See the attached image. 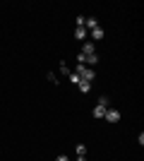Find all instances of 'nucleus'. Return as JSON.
<instances>
[{"label":"nucleus","mask_w":144,"mask_h":161,"mask_svg":"<svg viewBox=\"0 0 144 161\" xmlns=\"http://www.w3.org/2000/svg\"><path fill=\"white\" fill-rule=\"evenodd\" d=\"M106 111H108V99H106V96H101V99H99V106L94 108V118H103V113H106Z\"/></svg>","instance_id":"nucleus-2"},{"label":"nucleus","mask_w":144,"mask_h":161,"mask_svg":"<svg viewBox=\"0 0 144 161\" xmlns=\"http://www.w3.org/2000/svg\"><path fill=\"white\" fill-rule=\"evenodd\" d=\"M94 43H91V41H84V46H82V53L84 55H91V53H94Z\"/></svg>","instance_id":"nucleus-4"},{"label":"nucleus","mask_w":144,"mask_h":161,"mask_svg":"<svg viewBox=\"0 0 144 161\" xmlns=\"http://www.w3.org/2000/svg\"><path fill=\"white\" fill-rule=\"evenodd\" d=\"M96 63H99V55H96V53H91V55L84 58V65H96Z\"/></svg>","instance_id":"nucleus-7"},{"label":"nucleus","mask_w":144,"mask_h":161,"mask_svg":"<svg viewBox=\"0 0 144 161\" xmlns=\"http://www.w3.org/2000/svg\"><path fill=\"white\" fill-rule=\"evenodd\" d=\"M96 27H99V22H96L94 17H87V22H84V29H91V31H94Z\"/></svg>","instance_id":"nucleus-5"},{"label":"nucleus","mask_w":144,"mask_h":161,"mask_svg":"<svg viewBox=\"0 0 144 161\" xmlns=\"http://www.w3.org/2000/svg\"><path fill=\"white\" fill-rule=\"evenodd\" d=\"M55 161H70V159H67V156H58Z\"/></svg>","instance_id":"nucleus-14"},{"label":"nucleus","mask_w":144,"mask_h":161,"mask_svg":"<svg viewBox=\"0 0 144 161\" xmlns=\"http://www.w3.org/2000/svg\"><path fill=\"white\" fill-rule=\"evenodd\" d=\"M77 156H87V147H84V144L77 147Z\"/></svg>","instance_id":"nucleus-10"},{"label":"nucleus","mask_w":144,"mask_h":161,"mask_svg":"<svg viewBox=\"0 0 144 161\" xmlns=\"http://www.w3.org/2000/svg\"><path fill=\"white\" fill-rule=\"evenodd\" d=\"M77 87H79V92H82V94H87V92L91 89V84H89V82H82V80H79V82H77Z\"/></svg>","instance_id":"nucleus-8"},{"label":"nucleus","mask_w":144,"mask_h":161,"mask_svg":"<svg viewBox=\"0 0 144 161\" xmlns=\"http://www.w3.org/2000/svg\"><path fill=\"white\" fill-rule=\"evenodd\" d=\"M75 39L84 41V39H87V29H84V27H77V29H75Z\"/></svg>","instance_id":"nucleus-6"},{"label":"nucleus","mask_w":144,"mask_h":161,"mask_svg":"<svg viewBox=\"0 0 144 161\" xmlns=\"http://www.w3.org/2000/svg\"><path fill=\"white\" fill-rule=\"evenodd\" d=\"M67 77H70V80H72V82H75V84H77V82H79V75H77V72H70Z\"/></svg>","instance_id":"nucleus-11"},{"label":"nucleus","mask_w":144,"mask_h":161,"mask_svg":"<svg viewBox=\"0 0 144 161\" xmlns=\"http://www.w3.org/2000/svg\"><path fill=\"white\" fill-rule=\"evenodd\" d=\"M91 36H94V39H103V29H101V27H96L94 31H91Z\"/></svg>","instance_id":"nucleus-9"},{"label":"nucleus","mask_w":144,"mask_h":161,"mask_svg":"<svg viewBox=\"0 0 144 161\" xmlns=\"http://www.w3.org/2000/svg\"><path fill=\"white\" fill-rule=\"evenodd\" d=\"M75 72L79 75V80H82V82H91V80H94V70H89V67H84V65H77Z\"/></svg>","instance_id":"nucleus-1"},{"label":"nucleus","mask_w":144,"mask_h":161,"mask_svg":"<svg viewBox=\"0 0 144 161\" xmlns=\"http://www.w3.org/2000/svg\"><path fill=\"white\" fill-rule=\"evenodd\" d=\"M60 72H62V75H70V70H67V65H65V63H60Z\"/></svg>","instance_id":"nucleus-13"},{"label":"nucleus","mask_w":144,"mask_h":161,"mask_svg":"<svg viewBox=\"0 0 144 161\" xmlns=\"http://www.w3.org/2000/svg\"><path fill=\"white\" fill-rule=\"evenodd\" d=\"M84 22H87V17H82V14H79V17H77V27H84Z\"/></svg>","instance_id":"nucleus-12"},{"label":"nucleus","mask_w":144,"mask_h":161,"mask_svg":"<svg viewBox=\"0 0 144 161\" xmlns=\"http://www.w3.org/2000/svg\"><path fill=\"white\" fill-rule=\"evenodd\" d=\"M103 118H106L108 123H115V120H120V113H118L115 108H110V111H106V113H103Z\"/></svg>","instance_id":"nucleus-3"}]
</instances>
